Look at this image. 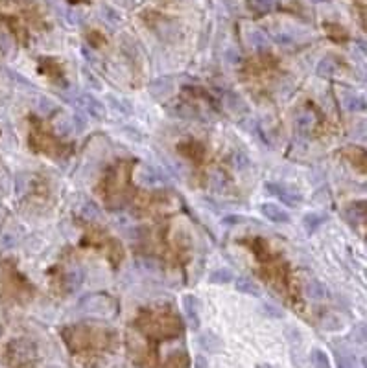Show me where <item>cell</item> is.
<instances>
[{"label":"cell","mask_w":367,"mask_h":368,"mask_svg":"<svg viewBox=\"0 0 367 368\" xmlns=\"http://www.w3.org/2000/svg\"><path fill=\"white\" fill-rule=\"evenodd\" d=\"M6 362L13 368L32 366V362L37 359V348L28 339H13L6 346Z\"/></svg>","instance_id":"1"},{"label":"cell","mask_w":367,"mask_h":368,"mask_svg":"<svg viewBox=\"0 0 367 368\" xmlns=\"http://www.w3.org/2000/svg\"><path fill=\"white\" fill-rule=\"evenodd\" d=\"M80 309L87 315H92V317H103V318H111L115 317L116 311H118V306H116V300L109 294L103 293H94V294H87L80 300Z\"/></svg>","instance_id":"2"},{"label":"cell","mask_w":367,"mask_h":368,"mask_svg":"<svg viewBox=\"0 0 367 368\" xmlns=\"http://www.w3.org/2000/svg\"><path fill=\"white\" fill-rule=\"evenodd\" d=\"M137 184L142 188H161L166 184V175L151 164H140L135 171Z\"/></svg>","instance_id":"3"},{"label":"cell","mask_w":367,"mask_h":368,"mask_svg":"<svg viewBox=\"0 0 367 368\" xmlns=\"http://www.w3.org/2000/svg\"><path fill=\"white\" fill-rule=\"evenodd\" d=\"M266 192L271 193L273 197H277L281 203L288 204V206H299L301 201H303V195H301L293 186H288V184L268 182V184H266Z\"/></svg>","instance_id":"4"},{"label":"cell","mask_w":367,"mask_h":368,"mask_svg":"<svg viewBox=\"0 0 367 368\" xmlns=\"http://www.w3.org/2000/svg\"><path fill=\"white\" fill-rule=\"evenodd\" d=\"M149 96L157 100V102H164L168 98H172L173 91H175V78L173 76H161L155 78L148 87Z\"/></svg>","instance_id":"5"},{"label":"cell","mask_w":367,"mask_h":368,"mask_svg":"<svg viewBox=\"0 0 367 368\" xmlns=\"http://www.w3.org/2000/svg\"><path fill=\"white\" fill-rule=\"evenodd\" d=\"M153 30L164 43H175L181 37L179 26L173 21H170V19L159 17V23H153Z\"/></svg>","instance_id":"6"},{"label":"cell","mask_w":367,"mask_h":368,"mask_svg":"<svg viewBox=\"0 0 367 368\" xmlns=\"http://www.w3.org/2000/svg\"><path fill=\"white\" fill-rule=\"evenodd\" d=\"M177 151L183 155L187 160H192V162H201L203 157H205V146L198 140H183L179 142Z\"/></svg>","instance_id":"7"},{"label":"cell","mask_w":367,"mask_h":368,"mask_svg":"<svg viewBox=\"0 0 367 368\" xmlns=\"http://www.w3.org/2000/svg\"><path fill=\"white\" fill-rule=\"evenodd\" d=\"M183 309L190 328L192 329L200 328V300L196 298L194 294H185L183 296Z\"/></svg>","instance_id":"8"},{"label":"cell","mask_w":367,"mask_h":368,"mask_svg":"<svg viewBox=\"0 0 367 368\" xmlns=\"http://www.w3.org/2000/svg\"><path fill=\"white\" fill-rule=\"evenodd\" d=\"M260 214L264 215L266 219H270L271 223H290L292 221L290 212H286L282 206L275 203H264L260 206Z\"/></svg>","instance_id":"9"},{"label":"cell","mask_w":367,"mask_h":368,"mask_svg":"<svg viewBox=\"0 0 367 368\" xmlns=\"http://www.w3.org/2000/svg\"><path fill=\"white\" fill-rule=\"evenodd\" d=\"M80 105L85 109L87 114H91L92 118H96V120H103L105 118V114H107L105 105H103L98 98L91 96V94H83V96L80 98Z\"/></svg>","instance_id":"10"},{"label":"cell","mask_w":367,"mask_h":368,"mask_svg":"<svg viewBox=\"0 0 367 368\" xmlns=\"http://www.w3.org/2000/svg\"><path fill=\"white\" fill-rule=\"evenodd\" d=\"M327 221H328V215L325 212H310V214H306L303 217V227L306 228L308 234H314Z\"/></svg>","instance_id":"11"},{"label":"cell","mask_w":367,"mask_h":368,"mask_svg":"<svg viewBox=\"0 0 367 368\" xmlns=\"http://www.w3.org/2000/svg\"><path fill=\"white\" fill-rule=\"evenodd\" d=\"M100 17L103 19V23H107L109 26H113V28H118V26L124 24V15H122L116 8L107 6V4L100 6Z\"/></svg>","instance_id":"12"},{"label":"cell","mask_w":367,"mask_h":368,"mask_svg":"<svg viewBox=\"0 0 367 368\" xmlns=\"http://www.w3.org/2000/svg\"><path fill=\"white\" fill-rule=\"evenodd\" d=\"M304 294L312 298V300H325L328 296V289L325 283L317 282V280H310L306 285H304Z\"/></svg>","instance_id":"13"},{"label":"cell","mask_w":367,"mask_h":368,"mask_svg":"<svg viewBox=\"0 0 367 368\" xmlns=\"http://www.w3.org/2000/svg\"><path fill=\"white\" fill-rule=\"evenodd\" d=\"M314 125H316V114L312 113V111H303V113H299L295 116V129L299 133H310V131L314 129Z\"/></svg>","instance_id":"14"},{"label":"cell","mask_w":367,"mask_h":368,"mask_svg":"<svg viewBox=\"0 0 367 368\" xmlns=\"http://www.w3.org/2000/svg\"><path fill=\"white\" fill-rule=\"evenodd\" d=\"M52 129L56 131V135H59V136H69L70 133H72V129H74V122H72V118H69L65 113H61L54 118Z\"/></svg>","instance_id":"15"},{"label":"cell","mask_w":367,"mask_h":368,"mask_svg":"<svg viewBox=\"0 0 367 368\" xmlns=\"http://www.w3.org/2000/svg\"><path fill=\"white\" fill-rule=\"evenodd\" d=\"M200 346L203 350L211 351V353H218L224 348V342H222V339H220L218 335L207 331V333L200 335Z\"/></svg>","instance_id":"16"},{"label":"cell","mask_w":367,"mask_h":368,"mask_svg":"<svg viewBox=\"0 0 367 368\" xmlns=\"http://www.w3.org/2000/svg\"><path fill=\"white\" fill-rule=\"evenodd\" d=\"M83 280H85L83 271L81 269H72V271L65 274V287H67L69 293H74V291H78L83 285Z\"/></svg>","instance_id":"17"},{"label":"cell","mask_w":367,"mask_h":368,"mask_svg":"<svg viewBox=\"0 0 367 368\" xmlns=\"http://www.w3.org/2000/svg\"><path fill=\"white\" fill-rule=\"evenodd\" d=\"M107 103L111 105V109L118 114H124V116H129L133 114V105L129 103V100L126 98H116L115 94H107Z\"/></svg>","instance_id":"18"},{"label":"cell","mask_w":367,"mask_h":368,"mask_svg":"<svg viewBox=\"0 0 367 368\" xmlns=\"http://www.w3.org/2000/svg\"><path fill=\"white\" fill-rule=\"evenodd\" d=\"M249 43H251L253 48L258 52H264L270 48V37H268L262 30H257V28L249 32Z\"/></svg>","instance_id":"19"},{"label":"cell","mask_w":367,"mask_h":368,"mask_svg":"<svg viewBox=\"0 0 367 368\" xmlns=\"http://www.w3.org/2000/svg\"><path fill=\"white\" fill-rule=\"evenodd\" d=\"M235 285H236V291H240V293L249 294V296H260V287L253 282L251 278H247V276L236 278Z\"/></svg>","instance_id":"20"},{"label":"cell","mask_w":367,"mask_h":368,"mask_svg":"<svg viewBox=\"0 0 367 368\" xmlns=\"http://www.w3.org/2000/svg\"><path fill=\"white\" fill-rule=\"evenodd\" d=\"M34 107H35V111H37V114H41V116H50L52 113H56V111H58V105L52 102L50 98H46V96L35 98Z\"/></svg>","instance_id":"21"},{"label":"cell","mask_w":367,"mask_h":368,"mask_svg":"<svg viewBox=\"0 0 367 368\" xmlns=\"http://www.w3.org/2000/svg\"><path fill=\"white\" fill-rule=\"evenodd\" d=\"M170 113L173 114V116H179V118H194L196 116V111L192 105H189V103L185 102H175L170 105Z\"/></svg>","instance_id":"22"},{"label":"cell","mask_w":367,"mask_h":368,"mask_svg":"<svg viewBox=\"0 0 367 368\" xmlns=\"http://www.w3.org/2000/svg\"><path fill=\"white\" fill-rule=\"evenodd\" d=\"M235 280V274L231 269H216V271L211 272V276H209V282L211 283H218V285H225V283H231Z\"/></svg>","instance_id":"23"},{"label":"cell","mask_w":367,"mask_h":368,"mask_svg":"<svg viewBox=\"0 0 367 368\" xmlns=\"http://www.w3.org/2000/svg\"><path fill=\"white\" fill-rule=\"evenodd\" d=\"M347 214V219L350 221H360L363 217H367V201H360V203L350 204L349 208L345 210Z\"/></svg>","instance_id":"24"},{"label":"cell","mask_w":367,"mask_h":368,"mask_svg":"<svg viewBox=\"0 0 367 368\" xmlns=\"http://www.w3.org/2000/svg\"><path fill=\"white\" fill-rule=\"evenodd\" d=\"M336 70H338V65H336V61H334L332 57L321 59L316 68L317 76H321V78H332L334 74H336Z\"/></svg>","instance_id":"25"},{"label":"cell","mask_w":367,"mask_h":368,"mask_svg":"<svg viewBox=\"0 0 367 368\" xmlns=\"http://www.w3.org/2000/svg\"><path fill=\"white\" fill-rule=\"evenodd\" d=\"M19 243V234L12 228L0 232V249H13Z\"/></svg>","instance_id":"26"},{"label":"cell","mask_w":367,"mask_h":368,"mask_svg":"<svg viewBox=\"0 0 367 368\" xmlns=\"http://www.w3.org/2000/svg\"><path fill=\"white\" fill-rule=\"evenodd\" d=\"M279 0H247V4L251 8L253 12L257 13H268L271 12Z\"/></svg>","instance_id":"27"},{"label":"cell","mask_w":367,"mask_h":368,"mask_svg":"<svg viewBox=\"0 0 367 368\" xmlns=\"http://www.w3.org/2000/svg\"><path fill=\"white\" fill-rule=\"evenodd\" d=\"M310 359H312V364H314V368H332V366H330V361H328V355L323 350H319V348L312 350V353H310Z\"/></svg>","instance_id":"28"},{"label":"cell","mask_w":367,"mask_h":368,"mask_svg":"<svg viewBox=\"0 0 367 368\" xmlns=\"http://www.w3.org/2000/svg\"><path fill=\"white\" fill-rule=\"evenodd\" d=\"M225 103H227V107H229L231 111H235V113H240V109L242 111H247V105L242 102L240 96H236L235 92H227V94H225Z\"/></svg>","instance_id":"29"},{"label":"cell","mask_w":367,"mask_h":368,"mask_svg":"<svg viewBox=\"0 0 367 368\" xmlns=\"http://www.w3.org/2000/svg\"><path fill=\"white\" fill-rule=\"evenodd\" d=\"M81 215H83V219H87V221H98L102 217V212L98 208V204L87 203L85 206H83V210H81Z\"/></svg>","instance_id":"30"},{"label":"cell","mask_w":367,"mask_h":368,"mask_svg":"<svg viewBox=\"0 0 367 368\" xmlns=\"http://www.w3.org/2000/svg\"><path fill=\"white\" fill-rule=\"evenodd\" d=\"M209 182H211L214 192H224L225 190V175L222 171H213L211 177H209Z\"/></svg>","instance_id":"31"},{"label":"cell","mask_w":367,"mask_h":368,"mask_svg":"<svg viewBox=\"0 0 367 368\" xmlns=\"http://www.w3.org/2000/svg\"><path fill=\"white\" fill-rule=\"evenodd\" d=\"M345 105H347V109L349 111H352V113H358V111H363V109L367 107L365 100L361 96H350L345 100Z\"/></svg>","instance_id":"32"},{"label":"cell","mask_w":367,"mask_h":368,"mask_svg":"<svg viewBox=\"0 0 367 368\" xmlns=\"http://www.w3.org/2000/svg\"><path fill=\"white\" fill-rule=\"evenodd\" d=\"M30 188V177L26 173H19L15 177V193L17 195H23L26 190Z\"/></svg>","instance_id":"33"},{"label":"cell","mask_w":367,"mask_h":368,"mask_svg":"<svg viewBox=\"0 0 367 368\" xmlns=\"http://www.w3.org/2000/svg\"><path fill=\"white\" fill-rule=\"evenodd\" d=\"M122 256H124V252H122V249H120V243H118L116 239H113V241H111V247H109V260L116 265V263L122 260Z\"/></svg>","instance_id":"34"},{"label":"cell","mask_w":367,"mask_h":368,"mask_svg":"<svg viewBox=\"0 0 367 368\" xmlns=\"http://www.w3.org/2000/svg\"><path fill=\"white\" fill-rule=\"evenodd\" d=\"M262 311H264L266 317H270V318H282L284 317V311H282L281 307L273 306V304H262Z\"/></svg>","instance_id":"35"},{"label":"cell","mask_w":367,"mask_h":368,"mask_svg":"<svg viewBox=\"0 0 367 368\" xmlns=\"http://www.w3.org/2000/svg\"><path fill=\"white\" fill-rule=\"evenodd\" d=\"M6 72H8V76H10V78H12L13 81H17V83H21V87H24L26 91H32V89H34V87H32V83H30V81L26 80V78H23V76H21V74H17V72H13L12 68H6Z\"/></svg>","instance_id":"36"},{"label":"cell","mask_w":367,"mask_h":368,"mask_svg":"<svg viewBox=\"0 0 367 368\" xmlns=\"http://www.w3.org/2000/svg\"><path fill=\"white\" fill-rule=\"evenodd\" d=\"M233 164H235L236 170H246L249 166V159H247L246 153H235L233 155Z\"/></svg>","instance_id":"37"},{"label":"cell","mask_w":367,"mask_h":368,"mask_svg":"<svg viewBox=\"0 0 367 368\" xmlns=\"http://www.w3.org/2000/svg\"><path fill=\"white\" fill-rule=\"evenodd\" d=\"M83 78L87 80V83H89V87H94L96 91H102V83H100V80H98L96 76L89 70V68H83Z\"/></svg>","instance_id":"38"},{"label":"cell","mask_w":367,"mask_h":368,"mask_svg":"<svg viewBox=\"0 0 367 368\" xmlns=\"http://www.w3.org/2000/svg\"><path fill=\"white\" fill-rule=\"evenodd\" d=\"M275 41L279 43V45H293L295 43V37H293L290 32H281V34L275 35Z\"/></svg>","instance_id":"39"},{"label":"cell","mask_w":367,"mask_h":368,"mask_svg":"<svg viewBox=\"0 0 367 368\" xmlns=\"http://www.w3.org/2000/svg\"><path fill=\"white\" fill-rule=\"evenodd\" d=\"M10 48H12V39H10V35L4 34V32H0V52L6 54V52H10Z\"/></svg>","instance_id":"40"},{"label":"cell","mask_w":367,"mask_h":368,"mask_svg":"<svg viewBox=\"0 0 367 368\" xmlns=\"http://www.w3.org/2000/svg\"><path fill=\"white\" fill-rule=\"evenodd\" d=\"M72 122H74V129L78 131V133H81V131H83V129H85V127H87L85 118H83V116H81L80 113H76V114H74V118H72Z\"/></svg>","instance_id":"41"},{"label":"cell","mask_w":367,"mask_h":368,"mask_svg":"<svg viewBox=\"0 0 367 368\" xmlns=\"http://www.w3.org/2000/svg\"><path fill=\"white\" fill-rule=\"evenodd\" d=\"M224 225H238V223H246V217L244 215H225L224 219Z\"/></svg>","instance_id":"42"},{"label":"cell","mask_w":367,"mask_h":368,"mask_svg":"<svg viewBox=\"0 0 367 368\" xmlns=\"http://www.w3.org/2000/svg\"><path fill=\"white\" fill-rule=\"evenodd\" d=\"M194 368H209V362L203 355H196L194 359Z\"/></svg>","instance_id":"43"},{"label":"cell","mask_w":367,"mask_h":368,"mask_svg":"<svg viewBox=\"0 0 367 368\" xmlns=\"http://www.w3.org/2000/svg\"><path fill=\"white\" fill-rule=\"evenodd\" d=\"M69 19H70V23L72 24H80L81 23V13L80 12H74V10H70L69 12Z\"/></svg>","instance_id":"44"},{"label":"cell","mask_w":367,"mask_h":368,"mask_svg":"<svg viewBox=\"0 0 367 368\" xmlns=\"http://www.w3.org/2000/svg\"><path fill=\"white\" fill-rule=\"evenodd\" d=\"M338 368H352V364H349L347 361H341L338 357Z\"/></svg>","instance_id":"45"},{"label":"cell","mask_w":367,"mask_h":368,"mask_svg":"<svg viewBox=\"0 0 367 368\" xmlns=\"http://www.w3.org/2000/svg\"><path fill=\"white\" fill-rule=\"evenodd\" d=\"M363 368H367V361H363Z\"/></svg>","instance_id":"46"},{"label":"cell","mask_w":367,"mask_h":368,"mask_svg":"<svg viewBox=\"0 0 367 368\" xmlns=\"http://www.w3.org/2000/svg\"><path fill=\"white\" fill-rule=\"evenodd\" d=\"M314 2H319V0H314Z\"/></svg>","instance_id":"47"}]
</instances>
